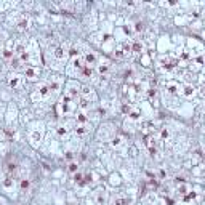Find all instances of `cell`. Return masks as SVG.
<instances>
[{"mask_svg":"<svg viewBox=\"0 0 205 205\" xmlns=\"http://www.w3.org/2000/svg\"><path fill=\"white\" fill-rule=\"evenodd\" d=\"M184 96H188V98H191L194 95V87L192 85H186V87H183V91H181Z\"/></svg>","mask_w":205,"mask_h":205,"instance_id":"14","label":"cell"},{"mask_svg":"<svg viewBox=\"0 0 205 205\" xmlns=\"http://www.w3.org/2000/svg\"><path fill=\"white\" fill-rule=\"evenodd\" d=\"M106 199H108L106 191L104 189H96L95 192H91V196L88 197V203L90 205H104Z\"/></svg>","mask_w":205,"mask_h":205,"instance_id":"2","label":"cell"},{"mask_svg":"<svg viewBox=\"0 0 205 205\" xmlns=\"http://www.w3.org/2000/svg\"><path fill=\"white\" fill-rule=\"evenodd\" d=\"M27 24H29V21H27V19H23V21L19 23V29H21V31L27 29Z\"/></svg>","mask_w":205,"mask_h":205,"instance_id":"25","label":"cell"},{"mask_svg":"<svg viewBox=\"0 0 205 205\" xmlns=\"http://www.w3.org/2000/svg\"><path fill=\"white\" fill-rule=\"evenodd\" d=\"M0 186H2V189L5 191V192H8V194H11L13 191H15V188H16V181H15V178L13 176H6V178L0 183Z\"/></svg>","mask_w":205,"mask_h":205,"instance_id":"3","label":"cell"},{"mask_svg":"<svg viewBox=\"0 0 205 205\" xmlns=\"http://www.w3.org/2000/svg\"><path fill=\"white\" fill-rule=\"evenodd\" d=\"M98 70H100V74H108V70H109V63L108 61H103L98 64Z\"/></svg>","mask_w":205,"mask_h":205,"instance_id":"13","label":"cell"},{"mask_svg":"<svg viewBox=\"0 0 205 205\" xmlns=\"http://www.w3.org/2000/svg\"><path fill=\"white\" fill-rule=\"evenodd\" d=\"M125 143H123V138L122 136H116L114 138V141H112V146L114 147H120V146H123Z\"/></svg>","mask_w":205,"mask_h":205,"instance_id":"19","label":"cell"},{"mask_svg":"<svg viewBox=\"0 0 205 205\" xmlns=\"http://www.w3.org/2000/svg\"><path fill=\"white\" fill-rule=\"evenodd\" d=\"M74 66L77 67V69H83V67H85V61H83V58H80V56H77V58L74 59Z\"/></svg>","mask_w":205,"mask_h":205,"instance_id":"15","label":"cell"},{"mask_svg":"<svg viewBox=\"0 0 205 205\" xmlns=\"http://www.w3.org/2000/svg\"><path fill=\"white\" fill-rule=\"evenodd\" d=\"M143 44L141 42H135V44L131 45V51H135V53H143Z\"/></svg>","mask_w":205,"mask_h":205,"instance_id":"16","label":"cell"},{"mask_svg":"<svg viewBox=\"0 0 205 205\" xmlns=\"http://www.w3.org/2000/svg\"><path fill=\"white\" fill-rule=\"evenodd\" d=\"M139 61H141V64H143V66H146V67H149V66L152 64L149 53H141V58H139Z\"/></svg>","mask_w":205,"mask_h":205,"instance_id":"11","label":"cell"},{"mask_svg":"<svg viewBox=\"0 0 205 205\" xmlns=\"http://www.w3.org/2000/svg\"><path fill=\"white\" fill-rule=\"evenodd\" d=\"M79 85H77L75 82H69L67 83V93H66V96H69L70 100H74V101H77V96H79Z\"/></svg>","mask_w":205,"mask_h":205,"instance_id":"4","label":"cell"},{"mask_svg":"<svg viewBox=\"0 0 205 205\" xmlns=\"http://www.w3.org/2000/svg\"><path fill=\"white\" fill-rule=\"evenodd\" d=\"M77 123H88V119L85 116V112H80V114L77 116Z\"/></svg>","mask_w":205,"mask_h":205,"instance_id":"20","label":"cell"},{"mask_svg":"<svg viewBox=\"0 0 205 205\" xmlns=\"http://www.w3.org/2000/svg\"><path fill=\"white\" fill-rule=\"evenodd\" d=\"M114 205H127L125 197H117V199L114 200Z\"/></svg>","mask_w":205,"mask_h":205,"instance_id":"23","label":"cell"},{"mask_svg":"<svg viewBox=\"0 0 205 205\" xmlns=\"http://www.w3.org/2000/svg\"><path fill=\"white\" fill-rule=\"evenodd\" d=\"M203 165L202 164H199V165H196L194 168H192V175L194 176H197V178H202V176H203Z\"/></svg>","mask_w":205,"mask_h":205,"instance_id":"12","label":"cell"},{"mask_svg":"<svg viewBox=\"0 0 205 205\" xmlns=\"http://www.w3.org/2000/svg\"><path fill=\"white\" fill-rule=\"evenodd\" d=\"M122 112H123V114H130V112H131V106L128 103H123L122 104Z\"/></svg>","mask_w":205,"mask_h":205,"instance_id":"22","label":"cell"},{"mask_svg":"<svg viewBox=\"0 0 205 205\" xmlns=\"http://www.w3.org/2000/svg\"><path fill=\"white\" fill-rule=\"evenodd\" d=\"M58 133H59L61 136H66V135H67V130L64 128V127H59V128H58Z\"/></svg>","mask_w":205,"mask_h":205,"instance_id":"27","label":"cell"},{"mask_svg":"<svg viewBox=\"0 0 205 205\" xmlns=\"http://www.w3.org/2000/svg\"><path fill=\"white\" fill-rule=\"evenodd\" d=\"M77 170H79V164H75V162H70V164H69V172H70V173H77Z\"/></svg>","mask_w":205,"mask_h":205,"instance_id":"21","label":"cell"},{"mask_svg":"<svg viewBox=\"0 0 205 205\" xmlns=\"http://www.w3.org/2000/svg\"><path fill=\"white\" fill-rule=\"evenodd\" d=\"M165 88H167L168 93H172V95L180 93V83H176V82H173V80H168V82L165 83Z\"/></svg>","mask_w":205,"mask_h":205,"instance_id":"6","label":"cell"},{"mask_svg":"<svg viewBox=\"0 0 205 205\" xmlns=\"http://www.w3.org/2000/svg\"><path fill=\"white\" fill-rule=\"evenodd\" d=\"M75 111H77V101L70 100L69 96L64 95L58 103V112L61 116H69V114H74Z\"/></svg>","mask_w":205,"mask_h":205,"instance_id":"1","label":"cell"},{"mask_svg":"<svg viewBox=\"0 0 205 205\" xmlns=\"http://www.w3.org/2000/svg\"><path fill=\"white\" fill-rule=\"evenodd\" d=\"M24 74H26V77H27L29 80H37L39 75H40V70H39V67L27 66V67L24 69Z\"/></svg>","mask_w":205,"mask_h":205,"instance_id":"5","label":"cell"},{"mask_svg":"<svg viewBox=\"0 0 205 205\" xmlns=\"http://www.w3.org/2000/svg\"><path fill=\"white\" fill-rule=\"evenodd\" d=\"M90 131V125L88 123H77L75 125V133L77 135H87V133Z\"/></svg>","mask_w":205,"mask_h":205,"instance_id":"8","label":"cell"},{"mask_svg":"<svg viewBox=\"0 0 205 205\" xmlns=\"http://www.w3.org/2000/svg\"><path fill=\"white\" fill-rule=\"evenodd\" d=\"M55 56H56V58H58V59H63V58H64V56H66V51H64V48H63V47L56 48V50H55Z\"/></svg>","mask_w":205,"mask_h":205,"instance_id":"18","label":"cell"},{"mask_svg":"<svg viewBox=\"0 0 205 205\" xmlns=\"http://www.w3.org/2000/svg\"><path fill=\"white\" fill-rule=\"evenodd\" d=\"M29 184H31V183H29V180H23V181H21V189H23V191H26L27 188H29Z\"/></svg>","mask_w":205,"mask_h":205,"instance_id":"26","label":"cell"},{"mask_svg":"<svg viewBox=\"0 0 205 205\" xmlns=\"http://www.w3.org/2000/svg\"><path fill=\"white\" fill-rule=\"evenodd\" d=\"M139 205H149V203H147V202H141Z\"/></svg>","mask_w":205,"mask_h":205,"instance_id":"29","label":"cell"},{"mask_svg":"<svg viewBox=\"0 0 205 205\" xmlns=\"http://www.w3.org/2000/svg\"><path fill=\"white\" fill-rule=\"evenodd\" d=\"M111 183L112 184H120V176L119 175H112L111 176Z\"/></svg>","mask_w":205,"mask_h":205,"instance_id":"24","label":"cell"},{"mask_svg":"<svg viewBox=\"0 0 205 205\" xmlns=\"http://www.w3.org/2000/svg\"><path fill=\"white\" fill-rule=\"evenodd\" d=\"M189 191H191L189 184H186V183H183V181H181V184H178V186H176V194H178L180 197H183L184 194H188Z\"/></svg>","mask_w":205,"mask_h":205,"instance_id":"9","label":"cell"},{"mask_svg":"<svg viewBox=\"0 0 205 205\" xmlns=\"http://www.w3.org/2000/svg\"><path fill=\"white\" fill-rule=\"evenodd\" d=\"M168 136H170V131H168L167 128H164V130H162V139H165Z\"/></svg>","mask_w":205,"mask_h":205,"instance_id":"28","label":"cell"},{"mask_svg":"<svg viewBox=\"0 0 205 205\" xmlns=\"http://www.w3.org/2000/svg\"><path fill=\"white\" fill-rule=\"evenodd\" d=\"M83 61H85V66L91 67V66H95V63H96V55L93 51H88L85 56H83Z\"/></svg>","mask_w":205,"mask_h":205,"instance_id":"7","label":"cell"},{"mask_svg":"<svg viewBox=\"0 0 205 205\" xmlns=\"http://www.w3.org/2000/svg\"><path fill=\"white\" fill-rule=\"evenodd\" d=\"M21 64H23V61H21V59L18 58V56H13V59H11V66L15 67V69H23V66H21Z\"/></svg>","mask_w":205,"mask_h":205,"instance_id":"17","label":"cell"},{"mask_svg":"<svg viewBox=\"0 0 205 205\" xmlns=\"http://www.w3.org/2000/svg\"><path fill=\"white\" fill-rule=\"evenodd\" d=\"M8 83H10V87H13V88H19V87H21V77H18V75H10V77H8Z\"/></svg>","mask_w":205,"mask_h":205,"instance_id":"10","label":"cell"}]
</instances>
